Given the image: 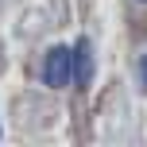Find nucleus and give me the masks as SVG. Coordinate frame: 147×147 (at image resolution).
Returning a JSON list of instances; mask_svg holds the SVG:
<instances>
[{
    "mask_svg": "<svg viewBox=\"0 0 147 147\" xmlns=\"http://www.w3.org/2000/svg\"><path fill=\"white\" fill-rule=\"evenodd\" d=\"M43 81L51 89H66L70 81H74V66H70V51L66 47H54L51 54H47V62H43Z\"/></svg>",
    "mask_w": 147,
    "mask_h": 147,
    "instance_id": "nucleus-1",
    "label": "nucleus"
},
{
    "mask_svg": "<svg viewBox=\"0 0 147 147\" xmlns=\"http://www.w3.org/2000/svg\"><path fill=\"white\" fill-rule=\"evenodd\" d=\"M89 39H81L78 47L70 51V66H74V81H81V85H89V78H93V58H89Z\"/></svg>",
    "mask_w": 147,
    "mask_h": 147,
    "instance_id": "nucleus-2",
    "label": "nucleus"
},
{
    "mask_svg": "<svg viewBox=\"0 0 147 147\" xmlns=\"http://www.w3.org/2000/svg\"><path fill=\"white\" fill-rule=\"evenodd\" d=\"M140 78H143V85H147V58L140 62Z\"/></svg>",
    "mask_w": 147,
    "mask_h": 147,
    "instance_id": "nucleus-3",
    "label": "nucleus"
}]
</instances>
